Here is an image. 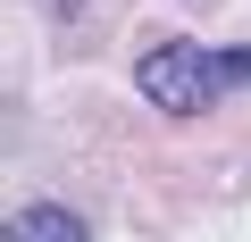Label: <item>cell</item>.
<instances>
[{
	"mask_svg": "<svg viewBox=\"0 0 251 242\" xmlns=\"http://www.w3.org/2000/svg\"><path fill=\"white\" fill-rule=\"evenodd\" d=\"M59 9H84V0H59Z\"/></svg>",
	"mask_w": 251,
	"mask_h": 242,
	"instance_id": "cell-4",
	"label": "cell"
},
{
	"mask_svg": "<svg viewBox=\"0 0 251 242\" xmlns=\"http://www.w3.org/2000/svg\"><path fill=\"white\" fill-rule=\"evenodd\" d=\"M218 67H226V84H251V50H218Z\"/></svg>",
	"mask_w": 251,
	"mask_h": 242,
	"instance_id": "cell-3",
	"label": "cell"
},
{
	"mask_svg": "<svg viewBox=\"0 0 251 242\" xmlns=\"http://www.w3.org/2000/svg\"><path fill=\"white\" fill-rule=\"evenodd\" d=\"M9 242H92V234H84V217H75V209L34 200V209H17V217H9Z\"/></svg>",
	"mask_w": 251,
	"mask_h": 242,
	"instance_id": "cell-2",
	"label": "cell"
},
{
	"mask_svg": "<svg viewBox=\"0 0 251 242\" xmlns=\"http://www.w3.org/2000/svg\"><path fill=\"white\" fill-rule=\"evenodd\" d=\"M134 84H143L151 109H168V117H201V109L218 100L226 67H218V50H201V42H159V50H143Z\"/></svg>",
	"mask_w": 251,
	"mask_h": 242,
	"instance_id": "cell-1",
	"label": "cell"
}]
</instances>
